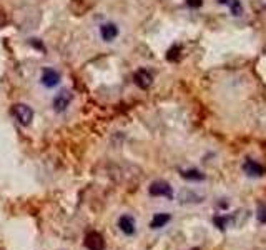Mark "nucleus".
<instances>
[{"label":"nucleus","mask_w":266,"mask_h":250,"mask_svg":"<svg viewBox=\"0 0 266 250\" xmlns=\"http://www.w3.org/2000/svg\"><path fill=\"white\" fill-rule=\"evenodd\" d=\"M12 113L20 125L27 127L32 124V120H34V110H32L29 105H25V103H15L12 108Z\"/></svg>","instance_id":"nucleus-1"},{"label":"nucleus","mask_w":266,"mask_h":250,"mask_svg":"<svg viewBox=\"0 0 266 250\" xmlns=\"http://www.w3.org/2000/svg\"><path fill=\"white\" fill-rule=\"evenodd\" d=\"M148 194L151 197H165V199H173V189L168 182L165 180H155L153 184L150 185Z\"/></svg>","instance_id":"nucleus-2"},{"label":"nucleus","mask_w":266,"mask_h":250,"mask_svg":"<svg viewBox=\"0 0 266 250\" xmlns=\"http://www.w3.org/2000/svg\"><path fill=\"white\" fill-rule=\"evenodd\" d=\"M85 247L89 250H105V240L98 232H89L85 235Z\"/></svg>","instance_id":"nucleus-3"},{"label":"nucleus","mask_w":266,"mask_h":250,"mask_svg":"<svg viewBox=\"0 0 266 250\" xmlns=\"http://www.w3.org/2000/svg\"><path fill=\"white\" fill-rule=\"evenodd\" d=\"M40 82H42L47 89H53L60 84V74L53 69H44L42 77H40Z\"/></svg>","instance_id":"nucleus-4"},{"label":"nucleus","mask_w":266,"mask_h":250,"mask_svg":"<svg viewBox=\"0 0 266 250\" xmlns=\"http://www.w3.org/2000/svg\"><path fill=\"white\" fill-rule=\"evenodd\" d=\"M70 102H72V94L68 92V90H62V92H58L55 95L52 105L57 112H63V110H67V107L70 105Z\"/></svg>","instance_id":"nucleus-5"},{"label":"nucleus","mask_w":266,"mask_h":250,"mask_svg":"<svg viewBox=\"0 0 266 250\" xmlns=\"http://www.w3.org/2000/svg\"><path fill=\"white\" fill-rule=\"evenodd\" d=\"M133 79H135V84L143 90H146L151 84H153V75H151V72L146 69H138L135 72V75H133Z\"/></svg>","instance_id":"nucleus-6"},{"label":"nucleus","mask_w":266,"mask_h":250,"mask_svg":"<svg viewBox=\"0 0 266 250\" xmlns=\"http://www.w3.org/2000/svg\"><path fill=\"white\" fill-rule=\"evenodd\" d=\"M243 172H245L248 177H263L265 175V167L261 165V163H258L256 160H245V163H243Z\"/></svg>","instance_id":"nucleus-7"},{"label":"nucleus","mask_w":266,"mask_h":250,"mask_svg":"<svg viewBox=\"0 0 266 250\" xmlns=\"http://www.w3.org/2000/svg\"><path fill=\"white\" fill-rule=\"evenodd\" d=\"M118 229H120L125 235H133L136 230V222L133 219L132 215H122L120 219H118Z\"/></svg>","instance_id":"nucleus-8"},{"label":"nucleus","mask_w":266,"mask_h":250,"mask_svg":"<svg viewBox=\"0 0 266 250\" xmlns=\"http://www.w3.org/2000/svg\"><path fill=\"white\" fill-rule=\"evenodd\" d=\"M100 35L105 42H112L118 37V27L113 24V22H107V24H102L100 27Z\"/></svg>","instance_id":"nucleus-9"},{"label":"nucleus","mask_w":266,"mask_h":250,"mask_svg":"<svg viewBox=\"0 0 266 250\" xmlns=\"http://www.w3.org/2000/svg\"><path fill=\"white\" fill-rule=\"evenodd\" d=\"M217 2L226 7L228 10H230L231 15L240 17L241 13H243V3H241V0H217Z\"/></svg>","instance_id":"nucleus-10"},{"label":"nucleus","mask_w":266,"mask_h":250,"mask_svg":"<svg viewBox=\"0 0 266 250\" xmlns=\"http://www.w3.org/2000/svg\"><path fill=\"white\" fill-rule=\"evenodd\" d=\"M205 197H201V195L195 194L193 190H181L180 192V202L181 203H200L201 200H203Z\"/></svg>","instance_id":"nucleus-11"},{"label":"nucleus","mask_w":266,"mask_h":250,"mask_svg":"<svg viewBox=\"0 0 266 250\" xmlns=\"http://www.w3.org/2000/svg\"><path fill=\"white\" fill-rule=\"evenodd\" d=\"M170 220H172V215H170V213H155L153 219H151V222H150V227L155 230L162 229V227L167 225Z\"/></svg>","instance_id":"nucleus-12"},{"label":"nucleus","mask_w":266,"mask_h":250,"mask_svg":"<svg viewBox=\"0 0 266 250\" xmlns=\"http://www.w3.org/2000/svg\"><path fill=\"white\" fill-rule=\"evenodd\" d=\"M180 175L186 180H193V182H201L205 180V174H201L200 170L196 169H186V170H180Z\"/></svg>","instance_id":"nucleus-13"},{"label":"nucleus","mask_w":266,"mask_h":250,"mask_svg":"<svg viewBox=\"0 0 266 250\" xmlns=\"http://www.w3.org/2000/svg\"><path fill=\"white\" fill-rule=\"evenodd\" d=\"M256 219H258L261 224H266V205L263 202L258 203V210H256Z\"/></svg>","instance_id":"nucleus-14"},{"label":"nucleus","mask_w":266,"mask_h":250,"mask_svg":"<svg viewBox=\"0 0 266 250\" xmlns=\"http://www.w3.org/2000/svg\"><path fill=\"white\" fill-rule=\"evenodd\" d=\"M186 5L190 8H198L203 5V0H186Z\"/></svg>","instance_id":"nucleus-15"}]
</instances>
